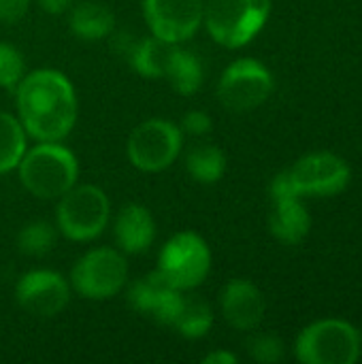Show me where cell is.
<instances>
[{"label": "cell", "instance_id": "e0dca14e", "mask_svg": "<svg viewBox=\"0 0 362 364\" xmlns=\"http://www.w3.org/2000/svg\"><path fill=\"white\" fill-rule=\"evenodd\" d=\"M269 230L277 241L286 245L301 243L312 230V215L303 205V200L297 196L273 200V211L269 215Z\"/></svg>", "mask_w": 362, "mask_h": 364}, {"label": "cell", "instance_id": "484cf974", "mask_svg": "<svg viewBox=\"0 0 362 364\" xmlns=\"http://www.w3.org/2000/svg\"><path fill=\"white\" fill-rule=\"evenodd\" d=\"M179 128L183 134H190V136H207L213 130V119L207 111L192 109V111L183 113Z\"/></svg>", "mask_w": 362, "mask_h": 364}, {"label": "cell", "instance_id": "30bf717a", "mask_svg": "<svg viewBox=\"0 0 362 364\" xmlns=\"http://www.w3.org/2000/svg\"><path fill=\"white\" fill-rule=\"evenodd\" d=\"M288 175L299 198L337 196L348 188L352 177L348 162L331 151H312L299 158L288 168Z\"/></svg>", "mask_w": 362, "mask_h": 364}, {"label": "cell", "instance_id": "7402d4cb", "mask_svg": "<svg viewBox=\"0 0 362 364\" xmlns=\"http://www.w3.org/2000/svg\"><path fill=\"white\" fill-rule=\"evenodd\" d=\"M28 132L15 113L0 109V175L13 173L28 149Z\"/></svg>", "mask_w": 362, "mask_h": 364}, {"label": "cell", "instance_id": "8992f818", "mask_svg": "<svg viewBox=\"0 0 362 364\" xmlns=\"http://www.w3.org/2000/svg\"><path fill=\"white\" fill-rule=\"evenodd\" d=\"M211 247L192 230L175 232L158 254L156 271L160 277L179 292H192L205 284L211 273Z\"/></svg>", "mask_w": 362, "mask_h": 364}, {"label": "cell", "instance_id": "8fae6325", "mask_svg": "<svg viewBox=\"0 0 362 364\" xmlns=\"http://www.w3.org/2000/svg\"><path fill=\"white\" fill-rule=\"evenodd\" d=\"M15 303L34 318H55L70 303V282L51 269L26 271L15 284Z\"/></svg>", "mask_w": 362, "mask_h": 364}, {"label": "cell", "instance_id": "d4e9b609", "mask_svg": "<svg viewBox=\"0 0 362 364\" xmlns=\"http://www.w3.org/2000/svg\"><path fill=\"white\" fill-rule=\"evenodd\" d=\"M247 354L260 364H275L284 358V343L275 335H254L247 341Z\"/></svg>", "mask_w": 362, "mask_h": 364}, {"label": "cell", "instance_id": "7a4b0ae2", "mask_svg": "<svg viewBox=\"0 0 362 364\" xmlns=\"http://www.w3.org/2000/svg\"><path fill=\"white\" fill-rule=\"evenodd\" d=\"M19 183L38 200H58L79 183V160L62 141H36L17 164Z\"/></svg>", "mask_w": 362, "mask_h": 364}, {"label": "cell", "instance_id": "7c38bea8", "mask_svg": "<svg viewBox=\"0 0 362 364\" xmlns=\"http://www.w3.org/2000/svg\"><path fill=\"white\" fill-rule=\"evenodd\" d=\"M205 0H143V19L151 36L183 45L203 28Z\"/></svg>", "mask_w": 362, "mask_h": 364}, {"label": "cell", "instance_id": "f1b7e54d", "mask_svg": "<svg viewBox=\"0 0 362 364\" xmlns=\"http://www.w3.org/2000/svg\"><path fill=\"white\" fill-rule=\"evenodd\" d=\"M36 2L49 15H62V13H66L73 6L75 0H36Z\"/></svg>", "mask_w": 362, "mask_h": 364}, {"label": "cell", "instance_id": "83f0119b", "mask_svg": "<svg viewBox=\"0 0 362 364\" xmlns=\"http://www.w3.org/2000/svg\"><path fill=\"white\" fill-rule=\"evenodd\" d=\"M269 194H271V200H280V198H292V196H297V198H299V194L294 192V186H292V181H290V175H288V171H282V173H277V175L271 179Z\"/></svg>", "mask_w": 362, "mask_h": 364}, {"label": "cell", "instance_id": "3957f363", "mask_svg": "<svg viewBox=\"0 0 362 364\" xmlns=\"http://www.w3.org/2000/svg\"><path fill=\"white\" fill-rule=\"evenodd\" d=\"M111 222V200L96 183H75L58 198L55 228L73 243H90L102 237Z\"/></svg>", "mask_w": 362, "mask_h": 364}, {"label": "cell", "instance_id": "9c48e42d", "mask_svg": "<svg viewBox=\"0 0 362 364\" xmlns=\"http://www.w3.org/2000/svg\"><path fill=\"white\" fill-rule=\"evenodd\" d=\"M275 90L273 73L254 58L230 62L218 79V100L233 113H247L265 105Z\"/></svg>", "mask_w": 362, "mask_h": 364}, {"label": "cell", "instance_id": "6da1fadb", "mask_svg": "<svg viewBox=\"0 0 362 364\" xmlns=\"http://www.w3.org/2000/svg\"><path fill=\"white\" fill-rule=\"evenodd\" d=\"M15 115L34 141H64L79 117L73 81L58 68L28 70L17 83Z\"/></svg>", "mask_w": 362, "mask_h": 364}, {"label": "cell", "instance_id": "4316f807", "mask_svg": "<svg viewBox=\"0 0 362 364\" xmlns=\"http://www.w3.org/2000/svg\"><path fill=\"white\" fill-rule=\"evenodd\" d=\"M32 0H0V23H17L30 11Z\"/></svg>", "mask_w": 362, "mask_h": 364}, {"label": "cell", "instance_id": "5b68a950", "mask_svg": "<svg viewBox=\"0 0 362 364\" xmlns=\"http://www.w3.org/2000/svg\"><path fill=\"white\" fill-rule=\"evenodd\" d=\"M128 260L117 247L98 245L77 258L70 271V288L77 296L94 303L115 299L128 286Z\"/></svg>", "mask_w": 362, "mask_h": 364}, {"label": "cell", "instance_id": "4dcf8cb0", "mask_svg": "<svg viewBox=\"0 0 362 364\" xmlns=\"http://www.w3.org/2000/svg\"><path fill=\"white\" fill-rule=\"evenodd\" d=\"M361 343H362V333H361Z\"/></svg>", "mask_w": 362, "mask_h": 364}, {"label": "cell", "instance_id": "d6986e66", "mask_svg": "<svg viewBox=\"0 0 362 364\" xmlns=\"http://www.w3.org/2000/svg\"><path fill=\"white\" fill-rule=\"evenodd\" d=\"M171 47L173 45L147 34L143 38H137L130 45L126 60L139 77L149 79V81H162Z\"/></svg>", "mask_w": 362, "mask_h": 364}, {"label": "cell", "instance_id": "44dd1931", "mask_svg": "<svg viewBox=\"0 0 362 364\" xmlns=\"http://www.w3.org/2000/svg\"><path fill=\"white\" fill-rule=\"evenodd\" d=\"M211 326H213V311H211V307L203 299L186 294L183 303H181V309L175 316L171 328L179 337H183L188 341H198V339L209 335Z\"/></svg>", "mask_w": 362, "mask_h": 364}, {"label": "cell", "instance_id": "f546056e", "mask_svg": "<svg viewBox=\"0 0 362 364\" xmlns=\"http://www.w3.org/2000/svg\"><path fill=\"white\" fill-rule=\"evenodd\" d=\"M237 356L228 350H215L209 352L207 356H203V364H237Z\"/></svg>", "mask_w": 362, "mask_h": 364}, {"label": "cell", "instance_id": "9a60e30c", "mask_svg": "<svg viewBox=\"0 0 362 364\" xmlns=\"http://www.w3.org/2000/svg\"><path fill=\"white\" fill-rule=\"evenodd\" d=\"M156 237L158 224L145 205L128 203L113 218V241L115 247L126 256H141L149 252Z\"/></svg>", "mask_w": 362, "mask_h": 364}, {"label": "cell", "instance_id": "cb8c5ba5", "mask_svg": "<svg viewBox=\"0 0 362 364\" xmlns=\"http://www.w3.org/2000/svg\"><path fill=\"white\" fill-rule=\"evenodd\" d=\"M26 73L28 70H26L23 53L15 45L0 41V87L15 90Z\"/></svg>", "mask_w": 362, "mask_h": 364}, {"label": "cell", "instance_id": "603a6c76", "mask_svg": "<svg viewBox=\"0 0 362 364\" xmlns=\"http://www.w3.org/2000/svg\"><path fill=\"white\" fill-rule=\"evenodd\" d=\"M58 235L60 232H58L55 224H51L47 220H32L19 228V232L15 237V245L28 258H43L55 247Z\"/></svg>", "mask_w": 362, "mask_h": 364}, {"label": "cell", "instance_id": "277c9868", "mask_svg": "<svg viewBox=\"0 0 362 364\" xmlns=\"http://www.w3.org/2000/svg\"><path fill=\"white\" fill-rule=\"evenodd\" d=\"M271 17V0H205L203 26L226 49L250 45Z\"/></svg>", "mask_w": 362, "mask_h": 364}, {"label": "cell", "instance_id": "ac0fdd59", "mask_svg": "<svg viewBox=\"0 0 362 364\" xmlns=\"http://www.w3.org/2000/svg\"><path fill=\"white\" fill-rule=\"evenodd\" d=\"M162 81H166L179 96H194L205 81V68L201 58L183 45H173Z\"/></svg>", "mask_w": 362, "mask_h": 364}, {"label": "cell", "instance_id": "4fadbf2b", "mask_svg": "<svg viewBox=\"0 0 362 364\" xmlns=\"http://www.w3.org/2000/svg\"><path fill=\"white\" fill-rule=\"evenodd\" d=\"M183 296H186V292L171 288L160 277V273L156 269L151 273L134 279L126 292V299H128V305L132 311H137L162 326H169V328L181 309Z\"/></svg>", "mask_w": 362, "mask_h": 364}, {"label": "cell", "instance_id": "52a82bcc", "mask_svg": "<svg viewBox=\"0 0 362 364\" xmlns=\"http://www.w3.org/2000/svg\"><path fill=\"white\" fill-rule=\"evenodd\" d=\"M361 354V333L356 326L335 318L312 322L294 341V358L303 364H354Z\"/></svg>", "mask_w": 362, "mask_h": 364}, {"label": "cell", "instance_id": "5bb4252c", "mask_svg": "<svg viewBox=\"0 0 362 364\" xmlns=\"http://www.w3.org/2000/svg\"><path fill=\"white\" fill-rule=\"evenodd\" d=\"M220 311L235 331H256L267 314V303L256 284L250 279H230L220 292Z\"/></svg>", "mask_w": 362, "mask_h": 364}, {"label": "cell", "instance_id": "2e32d148", "mask_svg": "<svg viewBox=\"0 0 362 364\" xmlns=\"http://www.w3.org/2000/svg\"><path fill=\"white\" fill-rule=\"evenodd\" d=\"M68 13V30L85 43H98L113 34L115 30V15L113 11L96 0H85L73 4Z\"/></svg>", "mask_w": 362, "mask_h": 364}, {"label": "cell", "instance_id": "ffe728a7", "mask_svg": "<svg viewBox=\"0 0 362 364\" xmlns=\"http://www.w3.org/2000/svg\"><path fill=\"white\" fill-rule=\"evenodd\" d=\"M186 171L192 181L203 186L218 183L226 173V154L213 143H198L194 145L183 158Z\"/></svg>", "mask_w": 362, "mask_h": 364}, {"label": "cell", "instance_id": "ba28073f", "mask_svg": "<svg viewBox=\"0 0 362 364\" xmlns=\"http://www.w3.org/2000/svg\"><path fill=\"white\" fill-rule=\"evenodd\" d=\"M179 124L166 117H149L132 128L126 141L128 162L141 173H162L177 162L183 151Z\"/></svg>", "mask_w": 362, "mask_h": 364}]
</instances>
